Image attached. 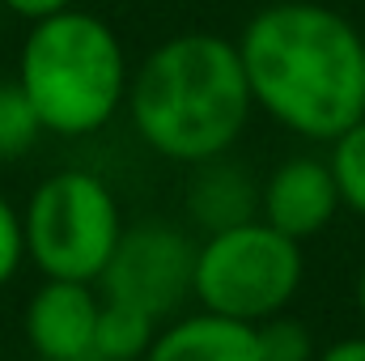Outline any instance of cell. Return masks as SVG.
Instances as JSON below:
<instances>
[{
	"label": "cell",
	"mask_w": 365,
	"mask_h": 361,
	"mask_svg": "<svg viewBox=\"0 0 365 361\" xmlns=\"http://www.w3.org/2000/svg\"><path fill=\"white\" fill-rule=\"evenodd\" d=\"M251 102L284 132L336 141L365 115V34L331 4L272 0L234 39Z\"/></svg>",
	"instance_id": "6da1fadb"
},
{
	"label": "cell",
	"mask_w": 365,
	"mask_h": 361,
	"mask_svg": "<svg viewBox=\"0 0 365 361\" xmlns=\"http://www.w3.org/2000/svg\"><path fill=\"white\" fill-rule=\"evenodd\" d=\"M123 106L136 136L179 166L230 153L255 111L238 47L217 30H182L158 43L132 68Z\"/></svg>",
	"instance_id": "7a4b0ae2"
},
{
	"label": "cell",
	"mask_w": 365,
	"mask_h": 361,
	"mask_svg": "<svg viewBox=\"0 0 365 361\" xmlns=\"http://www.w3.org/2000/svg\"><path fill=\"white\" fill-rule=\"evenodd\" d=\"M13 81L43 119V132L77 141L102 132L123 111L132 64L110 21L73 4L30 21Z\"/></svg>",
	"instance_id": "3957f363"
},
{
	"label": "cell",
	"mask_w": 365,
	"mask_h": 361,
	"mask_svg": "<svg viewBox=\"0 0 365 361\" xmlns=\"http://www.w3.org/2000/svg\"><path fill=\"white\" fill-rule=\"evenodd\" d=\"M302 280H306L302 243L284 238L280 230L255 217L204 234V243L195 247L191 298L200 302V310L238 323H264L272 315H284Z\"/></svg>",
	"instance_id": "277c9868"
},
{
	"label": "cell",
	"mask_w": 365,
	"mask_h": 361,
	"mask_svg": "<svg viewBox=\"0 0 365 361\" xmlns=\"http://www.w3.org/2000/svg\"><path fill=\"white\" fill-rule=\"evenodd\" d=\"M26 260L43 280L98 285L119 234L123 213L106 183L90 171H56L38 183L21 208Z\"/></svg>",
	"instance_id": "5b68a950"
},
{
	"label": "cell",
	"mask_w": 365,
	"mask_h": 361,
	"mask_svg": "<svg viewBox=\"0 0 365 361\" xmlns=\"http://www.w3.org/2000/svg\"><path fill=\"white\" fill-rule=\"evenodd\" d=\"M195 238L170 221H136L123 225L106 268L98 276V293L110 302L140 306L153 319H170L191 298L195 276Z\"/></svg>",
	"instance_id": "8992f818"
},
{
	"label": "cell",
	"mask_w": 365,
	"mask_h": 361,
	"mask_svg": "<svg viewBox=\"0 0 365 361\" xmlns=\"http://www.w3.org/2000/svg\"><path fill=\"white\" fill-rule=\"evenodd\" d=\"M102 293L81 280H43L26 302V340L38 361H93Z\"/></svg>",
	"instance_id": "52a82bcc"
},
{
	"label": "cell",
	"mask_w": 365,
	"mask_h": 361,
	"mask_svg": "<svg viewBox=\"0 0 365 361\" xmlns=\"http://www.w3.org/2000/svg\"><path fill=\"white\" fill-rule=\"evenodd\" d=\"M336 213H340V195L327 171V158H310V153L284 158L259 187V221H268L293 243L323 234Z\"/></svg>",
	"instance_id": "ba28073f"
},
{
	"label": "cell",
	"mask_w": 365,
	"mask_h": 361,
	"mask_svg": "<svg viewBox=\"0 0 365 361\" xmlns=\"http://www.w3.org/2000/svg\"><path fill=\"white\" fill-rule=\"evenodd\" d=\"M182 204H187V217L195 230L217 234V230L259 217V183L251 179V171L242 162L221 153V158L191 166L187 187H182Z\"/></svg>",
	"instance_id": "9c48e42d"
},
{
	"label": "cell",
	"mask_w": 365,
	"mask_h": 361,
	"mask_svg": "<svg viewBox=\"0 0 365 361\" xmlns=\"http://www.w3.org/2000/svg\"><path fill=\"white\" fill-rule=\"evenodd\" d=\"M145 361H264V357H259L255 323H238V319H225V315H212V310H195V315H179V319L162 323Z\"/></svg>",
	"instance_id": "30bf717a"
},
{
	"label": "cell",
	"mask_w": 365,
	"mask_h": 361,
	"mask_svg": "<svg viewBox=\"0 0 365 361\" xmlns=\"http://www.w3.org/2000/svg\"><path fill=\"white\" fill-rule=\"evenodd\" d=\"M162 319L145 315L140 306L102 298L98 306V332H93V361H145L158 340Z\"/></svg>",
	"instance_id": "8fae6325"
},
{
	"label": "cell",
	"mask_w": 365,
	"mask_h": 361,
	"mask_svg": "<svg viewBox=\"0 0 365 361\" xmlns=\"http://www.w3.org/2000/svg\"><path fill=\"white\" fill-rule=\"evenodd\" d=\"M331 153H327V171L336 179V195H340V208L365 217V115L357 123H349L336 141H327Z\"/></svg>",
	"instance_id": "7c38bea8"
},
{
	"label": "cell",
	"mask_w": 365,
	"mask_h": 361,
	"mask_svg": "<svg viewBox=\"0 0 365 361\" xmlns=\"http://www.w3.org/2000/svg\"><path fill=\"white\" fill-rule=\"evenodd\" d=\"M43 132V119L34 115L30 98L21 93L17 81H0V162H13L21 153H30L38 145Z\"/></svg>",
	"instance_id": "4fadbf2b"
},
{
	"label": "cell",
	"mask_w": 365,
	"mask_h": 361,
	"mask_svg": "<svg viewBox=\"0 0 365 361\" xmlns=\"http://www.w3.org/2000/svg\"><path fill=\"white\" fill-rule=\"evenodd\" d=\"M255 340H259L264 361H314V353H319L310 327L289 315H272V319L255 323Z\"/></svg>",
	"instance_id": "5bb4252c"
},
{
	"label": "cell",
	"mask_w": 365,
	"mask_h": 361,
	"mask_svg": "<svg viewBox=\"0 0 365 361\" xmlns=\"http://www.w3.org/2000/svg\"><path fill=\"white\" fill-rule=\"evenodd\" d=\"M26 264V234H21V208L0 191V289Z\"/></svg>",
	"instance_id": "9a60e30c"
},
{
	"label": "cell",
	"mask_w": 365,
	"mask_h": 361,
	"mask_svg": "<svg viewBox=\"0 0 365 361\" xmlns=\"http://www.w3.org/2000/svg\"><path fill=\"white\" fill-rule=\"evenodd\" d=\"M0 9L13 13V17H26V21H43V17H51V13L73 9V0H0Z\"/></svg>",
	"instance_id": "2e32d148"
},
{
	"label": "cell",
	"mask_w": 365,
	"mask_h": 361,
	"mask_svg": "<svg viewBox=\"0 0 365 361\" xmlns=\"http://www.w3.org/2000/svg\"><path fill=\"white\" fill-rule=\"evenodd\" d=\"M314 361H365V336H344V340L319 349Z\"/></svg>",
	"instance_id": "e0dca14e"
},
{
	"label": "cell",
	"mask_w": 365,
	"mask_h": 361,
	"mask_svg": "<svg viewBox=\"0 0 365 361\" xmlns=\"http://www.w3.org/2000/svg\"><path fill=\"white\" fill-rule=\"evenodd\" d=\"M353 302H357V315H361V323H365V264L357 272V285H353Z\"/></svg>",
	"instance_id": "ac0fdd59"
},
{
	"label": "cell",
	"mask_w": 365,
	"mask_h": 361,
	"mask_svg": "<svg viewBox=\"0 0 365 361\" xmlns=\"http://www.w3.org/2000/svg\"><path fill=\"white\" fill-rule=\"evenodd\" d=\"M0 21H4V9H0Z\"/></svg>",
	"instance_id": "d6986e66"
}]
</instances>
